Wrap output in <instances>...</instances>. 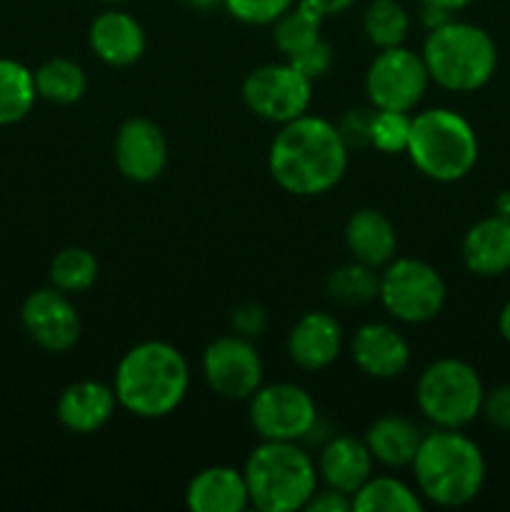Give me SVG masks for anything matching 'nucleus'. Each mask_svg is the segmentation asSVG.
<instances>
[{
    "instance_id": "nucleus-1",
    "label": "nucleus",
    "mask_w": 510,
    "mask_h": 512,
    "mask_svg": "<svg viewBox=\"0 0 510 512\" xmlns=\"http://www.w3.org/2000/svg\"><path fill=\"white\" fill-rule=\"evenodd\" d=\"M348 158L350 150L338 128L330 120L305 113L280 125L268 150V170L285 193L313 198L343 180Z\"/></svg>"
},
{
    "instance_id": "nucleus-2",
    "label": "nucleus",
    "mask_w": 510,
    "mask_h": 512,
    "mask_svg": "<svg viewBox=\"0 0 510 512\" xmlns=\"http://www.w3.org/2000/svg\"><path fill=\"white\" fill-rule=\"evenodd\" d=\"M190 388L185 355L165 340H143L118 360L113 390L118 405L143 420L168 418Z\"/></svg>"
},
{
    "instance_id": "nucleus-3",
    "label": "nucleus",
    "mask_w": 510,
    "mask_h": 512,
    "mask_svg": "<svg viewBox=\"0 0 510 512\" xmlns=\"http://www.w3.org/2000/svg\"><path fill=\"white\" fill-rule=\"evenodd\" d=\"M410 468L420 498L438 508H463L473 503L488 473L480 445L455 428H433L423 433Z\"/></svg>"
},
{
    "instance_id": "nucleus-4",
    "label": "nucleus",
    "mask_w": 510,
    "mask_h": 512,
    "mask_svg": "<svg viewBox=\"0 0 510 512\" xmlns=\"http://www.w3.org/2000/svg\"><path fill=\"white\" fill-rule=\"evenodd\" d=\"M420 55L430 83L450 93H475L498 70V45L488 30L455 18L428 30Z\"/></svg>"
},
{
    "instance_id": "nucleus-5",
    "label": "nucleus",
    "mask_w": 510,
    "mask_h": 512,
    "mask_svg": "<svg viewBox=\"0 0 510 512\" xmlns=\"http://www.w3.org/2000/svg\"><path fill=\"white\" fill-rule=\"evenodd\" d=\"M250 508L260 512L305 510L310 495L318 490V465L288 440H263L243 465Z\"/></svg>"
},
{
    "instance_id": "nucleus-6",
    "label": "nucleus",
    "mask_w": 510,
    "mask_h": 512,
    "mask_svg": "<svg viewBox=\"0 0 510 512\" xmlns=\"http://www.w3.org/2000/svg\"><path fill=\"white\" fill-rule=\"evenodd\" d=\"M405 155L425 178L435 183H458L468 178L478 163V133L455 110L428 108L413 115Z\"/></svg>"
},
{
    "instance_id": "nucleus-7",
    "label": "nucleus",
    "mask_w": 510,
    "mask_h": 512,
    "mask_svg": "<svg viewBox=\"0 0 510 512\" xmlns=\"http://www.w3.org/2000/svg\"><path fill=\"white\" fill-rule=\"evenodd\" d=\"M485 388L478 370L460 358H440L420 373L415 403L433 428L463 430L483 410Z\"/></svg>"
},
{
    "instance_id": "nucleus-8",
    "label": "nucleus",
    "mask_w": 510,
    "mask_h": 512,
    "mask_svg": "<svg viewBox=\"0 0 510 512\" xmlns=\"http://www.w3.org/2000/svg\"><path fill=\"white\" fill-rule=\"evenodd\" d=\"M445 295L443 275L420 258H393L380 273L378 300L398 323H430L443 310Z\"/></svg>"
},
{
    "instance_id": "nucleus-9",
    "label": "nucleus",
    "mask_w": 510,
    "mask_h": 512,
    "mask_svg": "<svg viewBox=\"0 0 510 512\" xmlns=\"http://www.w3.org/2000/svg\"><path fill=\"white\" fill-rule=\"evenodd\" d=\"M240 93L255 118L285 125L308 113L313 100V80L305 78L288 60L265 63L245 75Z\"/></svg>"
},
{
    "instance_id": "nucleus-10",
    "label": "nucleus",
    "mask_w": 510,
    "mask_h": 512,
    "mask_svg": "<svg viewBox=\"0 0 510 512\" xmlns=\"http://www.w3.org/2000/svg\"><path fill=\"white\" fill-rule=\"evenodd\" d=\"M248 403V420L260 440L300 443L318 425L313 395L295 383L260 385Z\"/></svg>"
},
{
    "instance_id": "nucleus-11",
    "label": "nucleus",
    "mask_w": 510,
    "mask_h": 512,
    "mask_svg": "<svg viewBox=\"0 0 510 512\" xmlns=\"http://www.w3.org/2000/svg\"><path fill=\"white\" fill-rule=\"evenodd\" d=\"M430 85L423 55L405 45L380 50L365 73V95L378 110H400L410 113L425 98Z\"/></svg>"
},
{
    "instance_id": "nucleus-12",
    "label": "nucleus",
    "mask_w": 510,
    "mask_h": 512,
    "mask_svg": "<svg viewBox=\"0 0 510 512\" xmlns=\"http://www.w3.org/2000/svg\"><path fill=\"white\" fill-rule=\"evenodd\" d=\"M203 378L225 400H248L263 385V360L253 340L238 333L220 335L200 358Z\"/></svg>"
},
{
    "instance_id": "nucleus-13",
    "label": "nucleus",
    "mask_w": 510,
    "mask_h": 512,
    "mask_svg": "<svg viewBox=\"0 0 510 512\" xmlns=\"http://www.w3.org/2000/svg\"><path fill=\"white\" fill-rule=\"evenodd\" d=\"M25 335L45 353H68L78 345L83 323L68 293L58 288H38L20 305Z\"/></svg>"
},
{
    "instance_id": "nucleus-14",
    "label": "nucleus",
    "mask_w": 510,
    "mask_h": 512,
    "mask_svg": "<svg viewBox=\"0 0 510 512\" xmlns=\"http://www.w3.org/2000/svg\"><path fill=\"white\" fill-rule=\"evenodd\" d=\"M115 168L130 183H153L168 165V140L163 128L145 115H130L113 140Z\"/></svg>"
},
{
    "instance_id": "nucleus-15",
    "label": "nucleus",
    "mask_w": 510,
    "mask_h": 512,
    "mask_svg": "<svg viewBox=\"0 0 510 512\" xmlns=\"http://www.w3.org/2000/svg\"><path fill=\"white\" fill-rule=\"evenodd\" d=\"M353 363L368 378L393 380L410 365V345L398 328L388 323H363L350 340Z\"/></svg>"
},
{
    "instance_id": "nucleus-16",
    "label": "nucleus",
    "mask_w": 510,
    "mask_h": 512,
    "mask_svg": "<svg viewBox=\"0 0 510 512\" xmlns=\"http://www.w3.org/2000/svg\"><path fill=\"white\" fill-rule=\"evenodd\" d=\"M285 348H288V358L300 370L320 373L340 358L343 328L335 320V315L323 313V310H310L295 320L288 340H285Z\"/></svg>"
},
{
    "instance_id": "nucleus-17",
    "label": "nucleus",
    "mask_w": 510,
    "mask_h": 512,
    "mask_svg": "<svg viewBox=\"0 0 510 512\" xmlns=\"http://www.w3.org/2000/svg\"><path fill=\"white\" fill-rule=\"evenodd\" d=\"M90 50L110 68H128L145 55L148 38L138 18L118 8H108L93 18L88 28Z\"/></svg>"
},
{
    "instance_id": "nucleus-18",
    "label": "nucleus",
    "mask_w": 510,
    "mask_h": 512,
    "mask_svg": "<svg viewBox=\"0 0 510 512\" xmlns=\"http://www.w3.org/2000/svg\"><path fill=\"white\" fill-rule=\"evenodd\" d=\"M118 408L113 385L100 380H78L60 393L55 403V418L70 433L90 435L105 428Z\"/></svg>"
},
{
    "instance_id": "nucleus-19",
    "label": "nucleus",
    "mask_w": 510,
    "mask_h": 512,
    "mask_svg": "<svg viewBox=\"0 0 510 512\" xmlns=\"http://www.w3.org/2000/svg\"><path fill=\"white\" fill-rule=\"evenodd\" d=\"M463 265L478 278H498L510 270V220L500 215L480 218L460 243Z\"/></svg>"
},
{
    "instance_id": "nucleus-20",
    "label": "nucleus",
    "mask_w": 510,
    "mask_h": 512,
    "mask_svg": "<svg viewBox=\"0 0 510 512\" xmlns=\"http://www.w3.org/2000/svg\"><path fill=\"white\" fill-rule=\"evenodd\" d=\"M315 465H318V478L328 488H335L353 498L355 490L373 475L375 460L363 438L335 435L320 448Z\"/></svg>"
},
{
    "instance_id": "nucleus-21",
    "label": "nucleus",
    "mask_w": 510,
    "mask_h": 512,
    "mask_svg": "<svg viewBox=\"0 0 510 512\" xmlns=\"http://www.w3.org/2000/svg\"><path fill=\"white\" fill-rule=\"evenodd\" d=\"M185 505L193 512H243L250 508L243 470L233 465H210L185 488Z\"/></svg>"
},
{
    "instance_id": "nucleus-22",
    "label": "nucleus",
    "mask_w": 510,
    "mask_h": 512,
    "mask_svg": "<svg viewBox=\"0 0 510 512\" xmlns=\"http://www.w3.org/2000/svg\"><path fill=\"white\" fill-rule=\"evenodd\" d=\"M345 245L358 263L383 270L398 250L395 225L383 210L360 208L345 223Z\"/></svg>"
},
{
    "instance_id": "nucleus-23",
    "label": "nucleus",
    "mask_w": 510,
    "mask_h": 512,
    "mask_svg": "<svg viewBox=\"0 0 510 512\" xmlns=\"http://www.w3.org/2000/svg\"><path fill=\"white\" fill-rule=\"evenodd\" d=\"M375 463L385 468H408L423 440V430L403 415H380L363 435Z\"/></svg>"
},
{
    "instance_id": "nucleus-24",
    "label": "nucleus",
    "mask_w": 510,
    "mask_h": 512,
    "mask_svg": "<svg viewBox=\"0 0 510 512\" xmlns=\"http://www.w3.org/2000/svg\"><path fill=\"white\" fill-rule=\"evenodd\" d=\"M323 20L325 15L315 8L310 0H295L270 28H273V43L275 48L283 53V58H293L300 50L310 48L318 43L323 35Z\"/></svg>"
},
{
    "instance_id": "nucleus-25",
    "label": "nucleus",
    "mask_w": 510,
    "mask_h": 512,
    "mask_svg": "<svg viewBox=\"0 0 510 512\" xmlns=\"http://www.w3.org/2000/svg\"><path fill=\"white\" fill-rule=\"evenodd\" d=\"M38 98L53 105H75L88 90V75L83 65L70 58H50L33 70Z\"/></svg>"
},
{
    "instance_id": "nucleus-26",
    "label": "nucleus",
    "mask_w": 510,
    "mask_h": 512,
    "mask_svg": "<svg viewBox=\"0 0 510 512\" xmlns=\"http://www.w3.org/2000/svg\"><path fill=\"white\" fill-rule=\"evenodd\" d=\"M355 512H420L423 498L393 475H370L353 493Z\"/></svg>"
},
{
    "instance_id": "nucleus-27",
    "label": "nucleus",
    "mask_w": 510,
    "mask_h": 512,
    "mask_svg": "<svg viewBox=\"0 0 510 512\" xmlns=\"http://www.w3.org/2000/svg\"><path fill=\"white\" fill-rule=\"evenodd\" d=\"M38 100L33 70L20 60L0 58V128L25 120Z\"/></svg>"
},
{
    "instance_id": "nucleus-28",
    "label": "nucleus",
    "mask_w": 510,
    "mask_h": 512,
    "mask_svg": "<svg viewBox=\"0 0 510 512\" xmlns=\"http://www.w3.org/2000/svg\"><path fill=\"white\" fill-rule=\"evenodd\" d=\"M380 288V273L370 265L358 263H345L330 270L328 280H325V293L333 303L343 305V308H360L373 300H378Z\"/></svg>"
},
{
    "instance_id": "nucleus-29",
    "label": "nucleus",
    "mask_w": 510,
    "mask_h": 512,
    "mask_svg": "<svg viewBox=\"0 0 510 512\" xmlns=\"http://www.w3.org/2000/svg\"><path fill=\"white\" fill-rule=\"evenodd\" d=\"M363 33L373 48L403 45L410 33V15L400 0H370L363 13Z\"/></svg>"
},
{
    "instance_id": "nucleus-30",
    "label": "nucleus",
    "mask_w": 510,
    "mask_h": 512,
    "mask_svg": "<svg viewBox=\"0 0 510 512\" xmlns=\"http://www.w3.org/2000/svg\"><path fill=\"white\" fill-rule=\"evenodd\" d=\"M50 285L63 293H85L95 285L100 273L98 258L90 253L88 248L80 245H68V248L58 250L50 260Z\"/></svg>"
},
{
    "instance_id": "nucleus-31",
    "label": "nucleus",
    "mask_w": 510,
    "mask_h": 512,
    "mask_svg": "<svg viewBox=\"0 0 510 512\" xmlns=\"http://www.w3.org/2000/svg\"><path fill=\"white\" fill-rule=\"evenodd\" d=\"M410 123H413V115L410 113L375 108L370 148H375L378 153L385 155L405 153L410 143Z\"/></svg>"
},
{
    "instance_id": "nucleus-32",
    "label": "nucleus",
    "mask_w": 510,
    "mask_h": 512,
    "mask_svg": "<svg viewBox=\"0 0 510 512\" xmlns=\"http://www.w3.org/2000/svg\"><path fill=\"white\" fill-rule=\"evenodd\" d=\"M295 0H223V8L245 25H273Z\"/></svg>"
},
{
    "instance_id": "nucleus-33",
    "label": "nucleus",
    "mask_w": 510,
    "mask_h": 512,
    "mask_svg": "<svg viewBox=\"0 0 510 512\" xmlns=\"http://www.w3.org/2000/svg\"><path fill=\"white\" fill-rule=\"evenodd\" d=\"M373 118H375L373 105L345 110V115L340 118V123L335 125L340 133V138H343L345 148L348 150L370 148V138H373Z\"/></svg>"
},
{
    "instance_id": "nucleus-34",
    "label": "nucleus",
    "mask_w": 510,
    "mask_h": 512,
    "mask_svg": "<svg viewBox=\"0 0 510 512\" xmlns=\"http://www.w3.org/2000/svg\"><path fill=\"white\" fill-rule=\"evenodd\" d=\"M285 60H288V63H293L295 68L305 75V78H310L315 83V80L325 78V75L330 73V68H333V63H335V53H333V48H330L328 40L320 38L318 43H313L310 48L300 50L298 55H293V58H285Z\"/></svg>"
},
{
    "instance_id": "nucleus-35",
    "label": "nucleus",
    "mask_w": 510,
    "mask_h": 512,
    "mask_svg": "<svg viewBox=\"0 0 510 512\" xmlns=\"http://www.w3.org/2000/svg\"><path fill=\"white\" fill-rule=\"evenodd\" d=\"M480 415H485V420H488L495 430L510 433V383L498 385V388L493 390H485Z\"/></svg>"
},
{
    "instance_id": "nucleus-36",
    "label": "nucleus",
    "mask_w": 510,
    "mask_h": 512,
    "mask_svg": "<svg viewBox=\"0 0 510 512\" xmlns=\"http://www.w3.org/2000/svg\"><path fill=\"white\" fill-rule=\"evenodd\" d=\"M230 325H233V333L255 340L265 333V328H268V313H265L263 305L243 303L233 310V315H230Z\"/></svg>"
},
{
    "instance_id": "nucleus-37",
    "label": "nucleus",
    "mask_w": 510,
    "mask_h": 512,
    "mask_svg": "<svg viewBox=\"0 0 510 512\" xmlns=\"http://www.w3.org/2000/svg\"><path fill=\"white\" fill-rule=\"evenodd\" d=\"M353 510V498L345 493H340V490L335 488H328L325 485L323 490H315L313 495H310L308 505H305V512H350Z\"/></svg>"
},
{
    "instance_id": "nucleus-38",
    "label": "nucleus",
    "mask_w": 510,
    "mask_h": 512,
    "mask_svg": "<svg viewBox=\"0 0 510 512\" xmlns=\"http://www.w3.org/2000/svg\"><path fill=\"white\" fill-rule=\"evenodd\" d=\"M448 20H453V13H448V10L433 8V5H420V23L425 25V30L440 28Z\"/></svg>"
},
{
    "instance_id": "nucleus-39",
    "label": "nucleus",
    "mask_w": 510,
    "mask_h": 512,
    "mask_svg": "<svg viewBox=\"0 0 510 512\" xmlns=\"http://www.w3.org/2000/svg\"><path fill=\"white\" fill-rule=\"evenodd\" d=\"M310 3L315 5V8L320 10V13L328 18V15H338V13H345L348 8H353L358 0H310Z\"/></svg>"
},
{
    "instance_id": "nucleus-40",
    "label": "nucleus",
    "mask_w": 510,
    "mask_h": 512,
    "mask_svg": "<svg viewBox=\"0 0 510 512\" xmlns=\"http://www.w3.org/2000/svg\"><path fill=\"white\" fill-rule=\"evenodd\" d=\"M475 0H420V5H433V8H440V10H448V13H458V10H465L470 8Z\"/></svg>"
},
{
    "instance_id": "nucleus-41",
    "label": "nucleus",
    "mask_w": 510,
    "mask_h": 512,
    "mask_svg": "<svg viewBox=\"0 0 510 512\" xmlns=\"http://www.w3.org/2000/svg\"><path fill=\"white\" fill-rule=\"evenodd\" d=\"M493 213L500 215V218H508L510 220V188L508 190H500V193L495 195Z\"/></svg>"
},
{
    "instance_id": "nucleus-42",
    "label": "nucleus",
    "mask_w": 510,
    "mask_h": 512,
    "mask_svg": "<svg viewBox=\"0 0 510 512\" xmlns=\"http://www.w3.org/2000/svg\"><path fill=\"white\" fill-rule=\"evenodd\" d=\"M498 333H500V338H503L505 343L510 345V300L503 305V308H500V315H498Z\"/></svg>"
},
{
    "instance_id": "nucleus-43",
    "label": "nucleus",
    "mask_w": 510,
    "mask_h": 512,
    "mask_svg": "<svg viewBox=\"0 0 510 512\" xmlns=\"http://www.w3.org/2000/svg\"><path fill=\"white\" fill-rule=\"evenodd\" d=\"M183 5H188L190 10H198V13H208V10H215L223 5V0H180Z\"/></svg>"
},
{
    "instance_id": "nucleus-44",
    "label": "nucleus",
    "mask_w": 510,
    "mask_h": 512,
    "mask_svg": "<svg viewBox=\"0 0 510 512\" xmlns=\"http://www.w3.org/2000/svg\"><path fill=\"white\" fill-rule=\"evenodd\" d=\"M100 3H108V5H118V3H128V0H100Z\"/></svg>"
}]
</instances>
